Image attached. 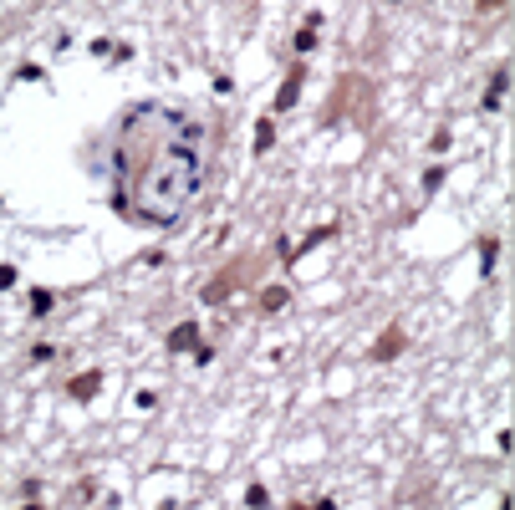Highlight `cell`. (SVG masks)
<instances>
[{"label":"cell","mask_w":515,"mask_h":510,"mask_svg":"<svg viewBox=\"0 0 515 510\" xmlns=\"http://www.w3.org/2000/svg\"><path fill=\"white\" fill-rule=\"evenodd\" d=\"M123 210L148 225H169L204 189V133L169 107H138L118 133Z\"/></svg>","instance_id":"6da1fadb"},{"label":"cell","mask_w":515,"mask_h":510,"mask_svg":"<svg viewBox=\"0 0 515 510\" xmlns=\"http://www.w3.org/2000/svg\"><path fill=\"white\" fill-rule=\"evenodd\" d=\"M479 6H485V10H490V6H500V0H479Z\"/></svg>","instance_id":"277c9868"},{"label":"cell","mask_w":515,"mask_h":510,"mask_svg":"<svg viewBox=\"0 0 515 510\" xmlns=\"http://www.w3.org/2000/svg\"><path fill=\"white\" fill-rule=\"evenodd\" d=\"M296 87H301V72H291V82H286V92H281V107L296 102Z\"/></svg>","instance_id":"7a4b0ae2"},{"label":"cell","mask_w":515,"mask_h":510,"mask_svg":"<svg viewBox=\"0 0 515 510\" xmlns=\"http://www.w3.org/2000/svg\"><path fill=\"white\" fill-rule=\"evenodd\" d=\"M169 342H174V347H189V342H194V327H179V332H174Z\"/></svg>","instance_id":"3957f363"}]
</instances>
